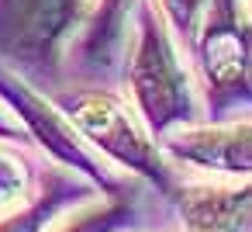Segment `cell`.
Returning <instances> with one entry per match:
<instances>
[{
    "mask_svg": "<svg viewBox=\"0 0 252 232\" xmlns=\"http://www.w3.org/2000/svg\"><path fill=\"white\" fill-rule=\"evenodd\" d=\"M159 7H162L169 28L180 35V42L197 45L200 25H204L207 11H211V0H159Z\"/></svg>",
    "mask_w": 252,
    "mask_h": 232,
    "instance_id": "cell-10",
    "label": "cell"
},
{
    "mask_svg": "<svg viewBox=\"0 0 252 232\" xmlns=\"http://www.w3.org/2000/svg\"><path fill=\"white\" fill-rule=\"evenodd\" d=\"M80 21V0H0V59L52 70Z\"/></svg>",
    "mask_w": 252,
    "mask_h": 232,
    "instance_id": "cell-2",
    "label": "cell"
},
{
    "mask_svg": "<svg viewBox=\"0 0 252 232\" xmlns=\"http://www.w3.org/2000/svg\"><path fill=\"white\" fill-rule=\"evenodd\" d=\"M25 187H28L25 166H21L11 153L0 149V208H11V204L25 194Z\"/></svg>",
    "mask_w": 252,
    "mask_h": 232,
    "instance_id": "cell-12",
    "label": "cell"
},
{
    "mask_svg": "<svg viewBox=\"0 0 252 232\" xmlns=\"http://www.w3.org/2000/svg\"><path fill=\"white\" fill-rule=\"evenodd\" d=\"M28 128L21 125V118L18 115H11L4 104H0V139H21Z\"/></svg>",
    "mask_w": 252,
    "mask_h": 232,
    "instance_id": "cell-13",
    "label": "cell"
},
{
    "mask_svg": "<svg viewBox=\"0 0 252 232\" xmlns=\"http://www.w3.org/2000/svg\"><path fill=\"white\" fill-rule=\"evenodd\" d=\"M187 232H235L252 211V184L242 187H187L180 197Z\"/></svg>",
    "mask_w": 252,
    "mask_h": 232,
    "instance_id": "cell-7",
    "label": "cell"
},
{
    "mask_svg": "<svg viewBox=\"0 0 252 232\" xmlns=\"http://www.w3.org/2000/svg\"><path fill=\"white\" fill-rule=\"evenodd\" d=\"M166 149L190 166L228 173V177H249L252 173V121L187 128V132L166 135Z\"/></svg>",
    "mask_w": 252,
    "mask_h": 232,
    "instance_id": "cell-6",
    "label": "cell"
},
{
    "mask_svg": "<svg viewBox=\"0 0 252 232\" xmlns=\"http://www.w3.org/2000/svg\"><path fill=\"white\" fill-rule=\"evenodd\" d=\"M0 97H4L7 108H14V115L21 118V125H25L59 163H66V166H73V170H83L90 180L111 184V177H107V173L97 166V159L87 153V146H83V139H80V128H76L66 115L52 111V104H49L42 94H35L21 77L7 73L4 66H0Z\"/></svg>",
    "mask_w": 252,
    "mask_h": 232,
    "instance_id": "cell-5",
    "label": "cell"
},
{
    "mask_svg": "<svg viewBox=\"0 0 252 232\" xmlns=\"http://www.w3.org/2000/svg\"><path fill=\"white\" fill-rule=\"evenodd\" d=\"M128 87L135 97V108L149 128V135H166L173 125L187 121L193 115L190 101V80L173 52V42L159 18L145 7L138 25V45L131 52Z\"/></svg>",
    "mask_w": 252,
    "mask_h": 232,
    "instance_id": "cell-1",
    "label": "cell"
},
{
    "mask_svg": "<svg viewBox=\"0 0 252 232\" xmlns=\"http://www.w3.org/2000/svg\"><path fill=\"white\" fill-rule=\"evenodd\" d=\"M66 118L94 142L100 146L111 159H118L121 166L138 170L142 177L166 184V166L152 146V139L135 125L131 111L111 97V94H76L63 101Z\"/></svg>",
    "mask_w": 252,
    "mask_h": 232,
    "instance_id": "cell-3",
    "label": "cell"
},
{
    "mask_svg": "<svg viewBox=\"0 0 252 232\" xmlns=\"http://www.w3.org/2000/svg\"><path fill=\"white\" fill-rule=\"evenodd\" d=\"M128 215V208L121 201H111V204H97L83 215H76L63 232H114L121 225V218Z\"/></svg>",
    "mask_w": 252,
    "mask_h": 232,
    "instance_id": "cell-11",
    "label": "cell"
},
{
    "mask_svg": "<svg viewBox=\"0 0 252 232\" xmlns=\"http://www.w3.org/2000/svg\"><path fill=\"white\" fill-rule=\"evenodd\" d=\"M135 0H97V11L90 21V32L83 39V56L90 63H107L114 52V42L121 35V25L128 18Z\"/></svg>",
    "mask_w": 252,
    "mask_h": 232,
    "instance_id": "cell-9",
    "label": "cell"
},
{
    "mask_svg": "<svg viewBox=\"0 0 252 232\" xmlns=\"http://www.w3.org/2000/svg\"><path fill=\"white\" fill-rule=\"evenodd\" d=\"M83 194H87V191L80 187V180H52L28 208H21V211H14L11 218L0 222V232H42V229L52 222V215H56L66 201L83 197Z\"/></svg>",
    "mask_w": 252,
    "mask_h": 232,
    "instance_id": "cell-8",
    "label": "cell"
},
{
    "mask_svg": "<svg viewBox=\"0 0 252 232\" xmlns=\"http://www.w3.org/2000/svg\"><path fill=\"white\" fill-rule=\"evenodd\" d=\"M193 49L214 101H228L249 87V28L238 18L235 0H211Z\"/></svg>",
    "mask_w": 252,
    "mask_h": 232,
    "instance_id": "cell-4",
    "label": "cell"
}]
</instances>
